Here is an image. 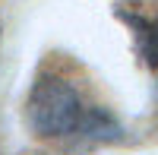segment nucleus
<instances>
[{
    "label": "nucleus",
    "mask_w": 158,
    "mask_h": 155,
    "mask_svg": "<svg viewBox=\"0 0 158 155\" xmlns=\"http://www.w3.org/2000/svg\"><path fill=\"white\" fill-rule=\"evenodd\" d=\"M89 117V105L76 86L67 82L63 76L44 73L32 86L29 101H25V120L38 136H79Z\"/></svg>",
    "instance_id": "f257e3e1"
},
{
    "label": "nucleus",
    "mask_w": 158,
    "mask_h": 155,
    "mask_svg": "<svg viewBox=\"0 0 158 155\" xmlns=\"http://www.w3.org/2000/svg\"><path fill=\"white\" fill-rule=\"evenodd\" d=\"M133 29L136 48L149 67H158V13H139V10H120L117 13Z\"/></svg>",
    "instance_id": "f03ea898"
}]
</instances>
